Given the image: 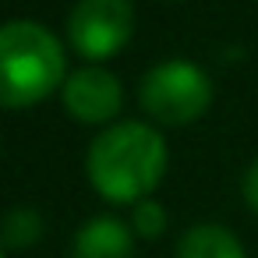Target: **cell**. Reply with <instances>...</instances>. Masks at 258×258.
<instances>
[{"label":"cell","instance_id":"cell-1","mask_svg":"<svg viewBox=\"0 0 258 258\" xmlns=\"http://www.w3.org/2000/svg\"><path fill=\"white\" fill-rule=\"evenodd\" d=\"M85 170L106 202L138 205L159 187L166 173V142L152 124L120 120L89 145Z\"/></svg>","mask_w":258,"mask_h":258},{"label":"cell","instance_id":"cell-2","mask_svg":"<svg viewBox=\"0 0 258 258\" xmlns=\"http://www.w3.org/2000/svg\"><path fill=\"white\" fill-rule=\"evenodd\" d=\"M68 82L60 39L29 18L0 25V110H29Z\"/></svg>","mask_w":258,"mask_h":258},{"label":"cell","instance_id":"cell-3","mask_svg":"<svg viewBox=\"0 0 258 258\" xmlns=\"http://www.w3.org/2000/svg\"><path fill=\"white\" fill-rule=\"evenodd\" d=\"M138 99L156 124L184 127L212 106V78L191 60H166L142 78Z\"/></svg>","mask_w":258,"mask_h":258},{"label":"cell","instance_id":"cell-4","mask_svg":"<svg viewBox=\"0 0 258 258\" xmlns=\"http://www.w3.org/2000/svg\"><path fill=\"white\" fill-rule=\"evenodd\" d=\"M135 36L131 0H78L68 18V43L78 57L99 64L117 57Z\"/></svg>","mask_w":258,"mask_h":258},{"label":"cell","instance_id":"cell-5","mask_svg":"<svg viewBox=\"0 0 258 258\" xmlns=\"http://www.w3.org/2000/svg\"><path fill=\"white\" fill-rule=\"evenodd\" d=\"M120 106H124V89L113 71L89 64V68H78L75 75H68L64 110L78 124H106L120 113Z\"/></svg>","mask_w":258,"mask_h":258},{"label":"cell","instance_id":"cell-6","mask_svg":"<svg viewBox=\"0 0 258 258\" xmlns=\"http://www.w3.org/2000/svg\"><path fill=\"white\" fill-rule=\"evenodd\" d=\"M71 258H135V230L113 216H96L75 233Z\"/></svg>","mask_w":258,"mask_h":258},{"label":"cell","instance_id":"cell-7","mask_svg":"<svg viewBox=\"0 0 258 258\" xmlns=\"http://www.w3.org/2000/svg\"><path fill=\"white\" fill-rule=\"evenodd\" d=\"M177 258H247V254L233 230H226L219 223H198L180 233Z\"/></svg>","mask_w":258,"mask_h":258},{"label":"cell","instance_id":"cell-8","mask_svg":"<svg viewBox=\"0 0 258 258\" xmlns=\"http://www.w3.org/2000/svg\"><path fill=\"white\" fill-rule=\"evenodd\" d=\"M39 233H43V223H39V212L32 209H15L4 219V240L11 247H29L39 240Z\"/></svg>","mask_w":258,"mask_h":258},{"label":"cell","instance_id":"cell-9","mask_svg":"<svg viewBox=\"0 0 258 258\" xmlns=\"http://www.w3.org/2000/svg\"><path fill=\"white\" fill-rule=\"evenodd\" d=\"M131 230L138 233V237H159L163 230H166V209L159 205V202H152V198H145V202H138L135 205V216H131Z\"/></svg>","mask_w":258,"mask_h":258},{"label":"cell","instance_id":"cell-10","mask_svg":"<svg viewBox=\"0 0 258 258\" xmlns=\"http://www.w3.org/2000/svg\"><path fill=\"white\" fill-rule=\"evenodd\" d=\"M240 191H244V202H247V209H251V212H258V159L247 166Z\"/></svg>","mask_w":258,"mask_h":258},{"label":"cell","instance_id":"cell-11","mask_svg":"<svg viewBox=\"0 0 258 258\" xmlns=\"http://www.w3.org/2000/svg\"><path fill=\"white\" fill-rule=\"evenodd\" d=\"M0 258H4V251H0Z\"/></svg>","mask_w":258,"mask_h":258}]
</instances>
